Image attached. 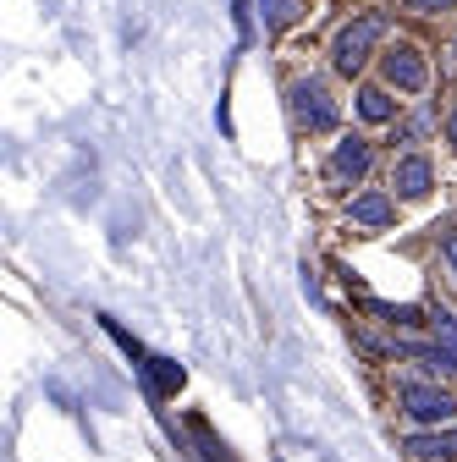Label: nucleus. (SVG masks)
Here are the masks:
<instances>
[{
	"mask_svg": "<svg viewBox=\"0 0 457 462\" xmlns=\"http://www.w3.org/2000/svg\"><path fill=\"white\" fill-rule=\"evenodd\" d=\"M105 330L117 336V346H122V353H127V358L138 364V374H144V391H149V402H165V396H177V391H182V380H188V374H182L177 364H171V358H154V353H144V341H133V336H127V330H122L117 319H105Z\"/></svg>",
	"mask_w": 457,
	"mask_h": 462,
	"instance_id": "nucleus-1",
	"label": "nucleus"
},
{
	"mask_svg": "<svg viewBox=\"0 0 457 462\" xmlns=\"http://www.w3.org/2000/svg\"><path fill=\"white\" fill-rule=\"evenodd\" d=\"M386 39V17L380 12H369V17H359V23H348L336 33V50H331V61H336V72L341 78H353L364 61H369V50Z\"/></svg>",
	"mask_w": 457,
	"mask_h": 462,
	"instance_id": "nucleus-2",
	"label": "nucleus"
},
{
	"mask_svg": "<svg viewBox=\"0 0 457 462\" xmlns=\"http://www.w3.org/2000/svg\"><path fill=\"white\" fill-rule=\"evenodd\" d=\"M293 116H298V127H309V133H331L336 127V105H331V94L320 83H298L293 88Z\"/></svg>",
	"mask_w": 457,
	"mask_h": 462,
	"instance_id": "nucleus-3",
	"label": "nucleus"
},
{
	"mask_svg": "<svg viewBox=\"0 0 457 462\" xmlns=\"http://www.w3.org/2000/svg\"><path fill=\"white\" fill-rule=\"evenodd\" d=\"M403 408L419 419V424H441V419H452L457 413V396L452 391H441V385H403Z\"/></svg>",
	"mask_w": 457,
	"mask_h": 462,
	"instance_id": "nucleus-4",
	"label": "nucleus"
},
{
	"mask_svg": "<svg viewBox=\"0 0 457 462\" xmlns=\"http://www.w3.org/2000/svg\"><path fill=\"white\" fill-rule=\"evenodd\" d=\"M380 72H386L391 88H403V94H419V88L430 83V72H424V61H419V50H408V44H396L386 61H380Z\"/></svg>",
	"mask_w": 457,
	"mask_h": 462,
	"instance_id": "nucleus-5",
	"label": "nucleus"
},
{
	"mask_svg": "<svg viewBox=\"0 0 457 462\" xmlns=\"http://www.w3.org/2000/svg\"><path fill=\"white\" fill-rule=\"evenodd\" d=\"M403 451L414 462H452L457 457V430H435V435H408Z\"/></svg>",
	"mask_w": 457,
	"mask_h": 462,
	"instance_id": "nucleus-6",
	"label": "nucleus"
},
{
	"mask_svg": "<svg viewBox=\"0 0 457 462\" xmlns=\"http://www.w3.org/2000/svg\"><path fill=\"white\" fill-rule=\"evenodd\" d=\"M364 171H369V143H364V138L336 143V154H331V177H336V182H359Z\"/></svg>",
	"mask_w": 457,
	"mask_h": 462,
	"instance_id": "nucleus-7",
	"label": "nucleus"
},
{
	"mask_svg": "<svg viewBox=\"0 0 457 462\" xmlns=\"http://www.w3.org/2000/svg\"><path fill=\"white\" fill-rule=\"evenodd\" d=\"M430 160H419V154H408V160H396V171H391V188L403 193V199H424L430 193Z\"/></svg>",
	"mask_w": 457,
	"mask_h": 462,
	"instance_id": "nucleus-8",
	"label": "nucleus"
},
{
	"mask_svg": "<svg viewBox=\"0 0 457 462\" xmlns=\"http://www.w3.org/2000/svg\"><path fill=\"white\" fill-rule=\"evenodd\" d=\"M353 220H359V226H391V220H396V204H391L386 193H359V199H353Z\"/></svg>",
	"mask_w": 457,
	"mask_h": 462,
	"instance_id": "nucleus-9",
	"label": "nucleus"
},
{
	"mask_svg": "<svg viewBox=\"0 0 457 462\" xmlns=\"http://www.w3.org/2000/svg\"><path fill=\"white\" fill-rule=\"evenodd\" d=\"M391 94L386 88H359V116H364V122H391Z\"/></svg>",
	"mask_w": 457,
	"mask_h": 462,
	"instance_id": "nucleus-10",
	"label": "nucleus"
},
{
	"mask_svg": "<svg viewBox=\"0 0 457 462\" xmlns=\"http://www.w3.org/2000/svg\"><path fill=\"white\" fill-rule=\"evenodd\" d=\"M259 12H265L270 28H287V23L298 17V0H259Z\"/></svg>",
	"mask_w": 457,
	"mask_h": 462,
	"instance_id": "nucleus-11",
	"label": "nucleus"
},
{
	"mask_svg": "<svg viewBox=\"0 0 457 462\" xmlns=\"http://www.w3.org/2000/svg\"><path fill=\"white\" fill-rule=\"evenodd\" d=\"M188 430H193V435H199V446H204V462H232V457H226V446H220V440H215V435H210V424H204V419H193V424H188Z\"/></svg>",
	"mask_w": 457,
	"mask_h": 462,
	"instance_id": "nucleus-12",
	"label": "nucleus"
},
{
	"mask_svg": "<svg viewBox=\"0 0 457 462\" xmlns=\"http://www.w3.org/2000/svg\"><path fill=\"white\" fill-rule=\"evenodd\" d=\"M232 17H238V33L248 39V6H243V0H232Z\"/></svg>",
	"mask_w": 457,
	"mask_h": 462,
	"instance_id": "nucleus-13",
	"label": "nucleus"
},
{
	"mask_svg": "<svg viewBox=\"0 0 457 462\" xmlns=\"http://www.w3.org/2000/svg\"><path fill=\"white\" fill-rule=\"evenodd\" d=\"M441 254H446V264H452V270H457V231H452V237H446V243H441Z\"/></svg>",
	"mask_w": 457,
	"mask_h": 462,
	"instance_id": "nucleus-14",
	"label": "nucleus"
},
{
	"mask_svg": "<svg viewBox=\"0 0 457 462\" xmlns=\"http://www.w3.org/2000/svg\"><path fill=\"white\" fill-rule=\"evenodd\" d=\"M419 12H452V0H414Z\"/></svg>",
	"mask_w": 457,
	"mask_h": 462,
	"instance_id": "nucleus-15",
	"label": "nucleus"
},
{
	"mask_svg": "<svg viewBox=\"0 0 457 462\" xmlns=\"http://www.w3.org/2000/svg\"><path fill=\"white\" fill-rule=\"evenodd\" d=\"M452 143H457V116H452Z\"/></svg>",
	"mask_w": 457,
	"mask_h": 462,
	"instance_id": "nucleus-16",
	"label": "nucleus"
}]
</instances>
